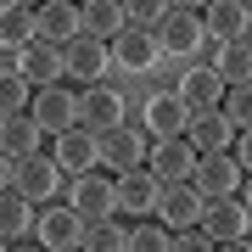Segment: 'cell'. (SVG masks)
<instances>
[{"label": "cell", "mask_w": 252, "mask_h": 252, "mask_svg": "<svg viewBox=\"0 0 252 252\" xmlns=\"http://www.w3.org/2000/svg\"><path fill=\"white\" fill-rule=\"evenodd\" d=\"M157 39H162V56H196L202 39H207V17L196 6H174L168 23L157 28Z\"/></svg>", "instance_id": "7a4b0ae2"}, {"label": "cell", "mask_w": 252, "mask_h": 252, "mask_svg": "<svg viewBox=\"0 0 252 252\" xmlns=\"http://www.w3.org/2000/svg\"><path fill=\"white\" fill-rule=\"evenodd\" d=\"M146 135L140 129H129V124H118V129H107L101 135V162H107L112 174H135V168H146Z\"/></svg>", "instance_id": "5b68a950"}, {"label": "cell", "mask_w": 252, "mask_h": 252, "mask_svg": "<svg viewBox=\"0 0 252 252\" xmlns=\"http://www.w3.org/2000/svg\"><path fill=\"white\" fill-rule=\"evenodd\" d=\"M28 224H34V207H28V196H23V190H6V196H0V235L17 247L23 235H28Z\"/></svg>", "instance_id": "d4e9b609"}, {"label": "cell", "mask_w": 252, "mask_h": 252, "mask_svg": "<svg viewBox=\"0 0 252 252\" xmlns=\"http://www.w3.org/2000/svg\"><path fill=\"white\" fill-rule=\"evenodd\" d=\"M0 39H6V51H28L39 39V11H28V6H6L0 11Z\"/></svg>", "instance_id": "603a6c76"}, {"label": "cell", "mask_w": 252, "mask_h": 252, "mask_svg": "<svg viewBox=\"0 0 252 252\" xmlns=\"http://www.w3.org/2000/svg\"><path fill=\"white\" fill-rule=\"evenodd\" d=\"M79 34H84V6H67V0H51V6H39V39H45V45L67 51Z\"/></svg>", "instance_id": "e0dca14e"}, {"label": "cell", "mask_w": 252, "mask_h": 252, "mask_svg": "<svg viewBox=\"0 0 252 252\" xmlns=\"http://www.w3.org/2000/svg\"><path fill=\"white\" fill-rule=\"evenodd\" d=\"M202 17L219 45H247V34H252V6H241V0H213Z\"/></svg>", "instance_id": "2e32d148"}, {"label": "cell", "mask_w": 252, "mask_h": 252, "mask_svg": "<svg viewBox=\"0 0 252 252\" xmlns=\"http://www.w3.org/2000/svg\"><path fill=\"white\" fill-rule=\"evenodd\" d=\"M235 162H241V168L252 174V129H247V135H241V140H235Z\"/></svg>", "instance_id": "d6a6232c"}, {"label": "cell", "mask_w": 252, "mask_h": 252, "mask_svg": "<svg viewBox=\"0 0 252 252\" xmlns=\"http://www.w3.org/2000/svg\"><path fill=\"white\" fill-rule=\"evenodd\" d=\"M62 62H67V79H79L84 90H90V84H101V73H107V45H101V39H90V34H79L73 39V45L62 51Z\"/></svg>", "instance_id": "ac0fdd59"}, {"label": "cell", "mask_w": 252, "mask_h": 252, "mask_svg": "<svg viewBox=\"0 0 252 252\" xmlns=\"http://www.w3.org/2000/svg\"><path fill=\"white\" fill-rule=\"evenodd\" d=\"M124 28H129L124 6H112V0H90V6H84V34L90 39H118Z\"/></svg>", "instance_id": "cb8c5ba5"}, {"label": "cell", "mask_w": 252, "mask_h": 252, "mask_svg": "<svg viewBox=\"0 0 252 252\" xmlns=\"http://www.w3.org/2000/svg\"><path fill=\"white\" fill-rule=\"evenodd\" d=\"M23 101H28V79H23V73H0V107L23 112Z\"/></svg>", "instance_id": "4dcf8cb0"}, {"label": "cell", "mask_w": 252, "mask_h": 252, "mask_svg": "<svg viewBox=\"0 0 252 252\" xmlns=\"http://www.w3.org/2000/svg\"><path fill=\"white\" fill-rule=\"evenodd\" d=\"M124 11H129V23H135V28L157 34V28L168 23V11H174V6H162V0H135V6H124Z\"/></svg>", "instance_id": "f1b7e54d"}, {"label": "cell", "mask_w": 252, "mask_h": 252, "mask_svg": "<svg viewBox=\"0 0 252 252\" xmlns=\"http://www.w3.org/2000/svg\"><path fill=\"white\" fill-rule=\"evenodd\" d=\"M129 252H174V230L157 224V219H146V224L129 230Z\"/></svg>", "instance_id": "83f0119b"}, {"label": "cell", "mask_w": 252, "mask_h": 252, "mask_svg": "<svg viewBox=\"0 0 252 252\" xmlns=\"http://www.w3.org/2000/svg\"><path fill=\"white\" fill-rule=\"evenodd\" d=\"M39 135H45V129L34 124V112H6L0 118V146H6V157H17V162L39 157Z\"/></svg>", "instance_id": "44dd1931"}, {"label": "cell", "mask_w": 252, "mask_h": 252, "mask_svg": "<svg viewBox=\"0 0 252 252\" xmlns=\"http://www.w3.org/2000/svg\"><path fill=\"white\" fill-rule=\"evenodd\" d=\"M174 252H219V241L196 224V230H180V235H174Z\"/></svg>", "instance_id": "1f68e13d"}, {"label": "cell", "mask_w": 252, "mask_h": 252, "mask_svg": "<svg viewBox=\"0 0 252 252\" xmlns=\"http://www.w3.org/2000/svg\"><path fill=\"white\" fill-rule=\"evenodd\" d=\"M190 152L196 157H219L224 146L235 140V124L224 118V107H207V112H190V129H185Z\"/></svg>", "instance_id": "52a82bcc"}, {"label": "cell", "mask_w": 252, "mask_h": 252, "mask_svg": "<svg viewBox=\"0 0 252 252\" xmlns=\"http://www.w3.org/2000/svg\"><path fill=\"white\" fill-rule=\"evenodd\" d=\"M213 67H219V79H224L230 90L252 84V45H224V51L213 56Z\"/></svg>", "instance_id": "484cf974"}, {"label": "cell", "mask_w": 252, "mask_h": 252, "mask_svg": "<svg viewBox=\"0 0 252 252\" xmlns=\"http://www.w3.org/2000/svg\"><path fill=\"white\" fill-rule=\"evenodd\" d=\"M247 213H252V180H247Z\"/></svg>", "instance_id": "e575fe53"}, {"label": "cell", "mask_w": 252, "mask_h": 252, "mask_svg": "<svg viewBox=\"0 0 252 252\" xmlns=\"http://www.w3.org/2000/svg\"><path fill=\"white\" fill-rule=\"evenodd\" d=\"M162 207V180L152 168H135V174H118V213H135V219H152Z\"/></svg>", "instance_id": "277c9868"}, {"label": "cell", "mask_w": 252, "mask_h": 252, "mask_svg": "<svg viewBox=\"0 0 252 252\" xmlns=\"http://www.w3.org/2000/svg\"><path fill=\"white\" fill-rule=\"evenodd\" d=\"M118 118H124V95L107 90V84H90V90L79 95V129H90V135H107L118 129Z\"/></svg>", "instance_id": "9a60e30c"}, {"label": "cell", "mask_w": 252, "mask_h": 252, "mask_svg": "<svg viewBox=\"0 0 252 252\" xmlns=\"http://www.w3.org/2000/svg\"><path fill=\"white\" fill-rule=\"evenodd\" d=\"M79 252H84V247H79Z\"/></svg>", "instance_id": "8d00e7d4"}, {"label": "cell", "mask_w": 252, "mask_h": 252, "mask_svg": "<svg viewBox=\"0 0 252 252\" xmlns=\"http://www.w3.org/2000/svg\"><path fill=\"white\" fill-rule=\"evenodd\" d=\"M219 252H252V241H230V247H219Z\"/></svg>", "instance_id": "836d02e7"}, {"label": "cell", "mask_w": 252, "mask_h": 252, "mask_svg": "<svg viewBox=\"0 0 252 252\" xmlns=\"http://www.w3.org/2000/svg\"><path fill=\"white\" fill-rule=\"evenodd\" d=\"M34 124L45 129V135H67V129H79V95H67L62 84H51V90L34 95Z\"/></svg>", "instance_id": "9c48e42d"}, {"label": "cell", "mask_w": 252, "mask_h": 252, "mask_svg": "<svg viewBox=\"0 0 252 252\" xmlns=\"http://www.w3.org/2000/svg\"><path fill=\"white\" fill-rule=\"evenodd\" d=\"M174 95H180L190 112H207V107H224L230 84L219 79V67H190V73H180V79H174Z\"/></svg>", "instance_id": "8992f818"}, {"label": "cell", "mask_w": 252, "mask_h": 252, "mask_svg": "<svg viewBox=\"0 0 252 252\" xmlns=\"http://www.w3.org/2000/svg\"><path fill=\"white\" fill-rule=\"evenodd\" d=\"M56 185H62V162H56L51 152H39V157L23 162V174H17L11 190H23L28 202H45V196H56Z\"/></svg>", "instance_id": "ffe728a7"}, {"label": "cell", "mask_w": 252, "mask_h": 252, "mask_svg": "<svg viewBox=\"0 0 252 252\" xmlns=\"http://www.w3.org/2000/svg\"><path fill=\"white\" fill-rule=\"evenodd\" d=\"M196 152H190V140H157V152L146 157V168L157 174L162 185H190L196 180Z\"/></svg>", "instance_id": "ba28073f"}, {"label": "cell", "mask_w": 252, "mask_h": 252, "mask_svg": "<svg viewBox=\"0 0 252 252\" xmlns=\"http://www.w3.org/2000/svg\"><path fill=\"white\" fill-rule=\"evenodd\" d=\"M67 73V62H62V51L56 45H45V39H34V45L23 51V79L28 84H39V90H51L56 79Z\"/></svg>", "instance_id": "7402d4cb"}, {"label": "cell", "mask_w": 252, "mask_h": 252, "mask_svg": "<svg viewBox=\"0 0 252 252\" xmlns=\"http://www.w3.org/2000/svg\"><path fill=\"white\" fill-rule=\"evenodd\" d=\"M241 174H247L241 162H235L230 152H219V157H202V162H196V180H190V185H196L207 202H213V196H235Z\"/></svg>", "instance_id": "d6986e66"}, {"label": "cell", "mask_w": 252, "mask_h": 252, "mask_svg": "<svg viewBox=\"0 0 252 252\" xmlns=\"http://www.w3.org/2000/svg\"><path fill=\"white\" fill-rule=\"evenodd\" d=\"M207 213V196L196 185H162V207H157V224H168L174 235L180 230H196Z\"/></svg>", "instance_id": "3957f363"}, {"label": "cell", "mask_w": 252, "mask_h": 252, "mask_svg": "<svg viewBox=\"0 0 252 252\" xmlns=\"http://www.w3.org/2000/svg\"><path fill=\"white\" fill-rule=\"evenodd\" d=\"M247 224H252V213H247V202H235V196H213V202H207V213H202V230L213 235L219 247L247 241Z\"/></svg>", "instance_id": "30bf717a"}, {"label": "cell", "mask_w": 252, "mask_h": 252, "mask_svg": "<svg viewBox=\"0 0 252 252\" xmlns=\"http://www.w3.org/2000/svg\"><path fill=\"white\" fill-rule=\"evenodd\" d=\"M157 56H162V39L146 34V28H124V34L112 39V62L124 67V73H152Z\"/></svg>", "instance_id": "5bb4252c"}, {"label": "cell", "mask_w": 252, "mask_h": 252, "mask_svg": "<svg viewBox=\"0 0 252 252\" xmlns=\"http://www.w3.org/2000/svg\"><path fill=\"white\" fill-rule=\"evenodd\" d=\"M84 252H129V230L118 219H101V224L84 230Z\"/></svg>", "instance_id": "4316f807"}, {"label": "cell", "mask_w": 252, "mask_h": 252, "mask_svg": "<svg viewBox=\"0 0 252 252\" xmlns=\"http://www.w3.org/2000/svg\"><path fill=\"white\" fill-rule=\"evenodd\" d=\"M56 162H62V174H73V180H84V174H95L101 162V135H90V129H67V135H56Z\"/></svg>", "instance_id": "8fae6325"}, {"label": "cell", "mask_w": 252, "mask_h": 252, "mask_svg": "<svg viewBox=\"0 0 252 252\" xmlns=\"http://www.w3.org/2000/svg\"><path fill=\"white\" fill-rule=\"evenodd\" d=\"M34 230H39V247H45V252H79L90 224H84L73 207H51V213H39Z\"/></svg>", "instance_id": "7c38bea8"}, {"label": "cell", "mask_w": 252, "mask_h": 252, "mask_svg": "<svg viewBox=\"0 0 252 252\" xmlns=\"http://www.w3.org/2000/svg\"><path fill=\"white\" fill-rule=\"evenodd\" d=\"M247 45H252V34H247Z\"/></svg>", "instance_id": "d590c367"}, {"label": "cell", "mask_w": 252, "mask_h": 252, "mask_svg": "<svg viewBox=\"0 0 252 252\" xmlns=\"http://www.w3.org/2000/svg\"><path fill=\"white\" fill-rule=\"evenodd\" d=\"M224 118L235 124V135H247V129H252V84H241V90L224 95Z\"/></svg>", "instance_id": "f546056e"}, {"label": "cell", "mask_w": 252, "mask_h": 252, "mask_svg": "<svg viewBox=\"0 0 252 252\" xmlns=\"http://www.w3.org/2000/svg\"><path fill=\"white\" fill-rule=\"evenodd\" d=\"M146 129H152L157 140H185V129H190V107L174 90H157L152 101H146Z\"/></svg>", "instance_id": "4fadbf2b"}, {"label": "cell", "mask_w": 252, "mask_h": 252, "mask_svg": "<svg viewBox=\"0 0 252 252\" xmlns=\"http://www.w3.org/2000/svg\"><path fill=\"white\" fill-rule=\"evenodd\" d=\"M67 207L84 219V224H101V219H112V213H118V180H107V174H84V180H73Z\"/></svg>", "instance_id": "6da1fadb"}]
</instances>
